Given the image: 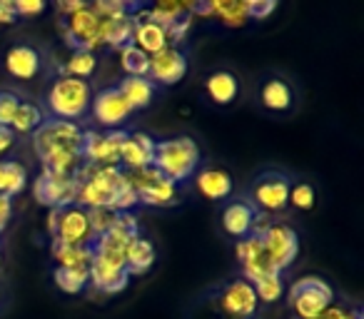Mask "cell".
<instances>
[{"mask_svg": "<svg viewBox=\"0 0 364 319\" xmlns=\"http://www.w3.org/2000/svg\"><path fill=\"white\" fill-rule=\"evenodd\" d=\"M77 180V198L75 205L85 210L92 207H110L115 212H132L140 205L137 193L125 180L122 168H95L82 163L75 173Z\"/></svg>", "mask_w": 364, "mask_h": 319, "instance_id": "6da1fadb", "label": "cell"}, {"mask_svg": "<svg viewBox=\"0 0 364 319\" xmlns=\"http://www.w3.org/2000/svg\"><path fill=\"white\" fill-rule=\"evenodd\" d=\"M82 127L80 122L46 120L33 132V147L43 170L75 175L82 165Z\"/></svg>", "mask_w": 364, "mask_h": 319, "instance_id": "7a4b0ae2", "label": "cell"}, {"mask_svg": "<svg viewBox=\"0 0 364 319\" xmlns=\"http://www.w3.org/2000/svg\"><path fill=\"white\" fill-rule=\"evenodd\" d=\"M203 163L200 145L188 135L172 137V140L155 142V155H152V168L165 180L182 185L185 180H193Z\"/></svg>", "mask_w": 364, "mask_h": 319, "instance_id": "3957f363", "label": "cell"}, {"mask_svg": "<svg viewBox=\"0 0 364 319\" xmlns=\"http://www.w3.org/2000/svg\"><path fill=\"white\" fill-rule=\"evenodd\" d=\"M90 102H92L90 82L68 75L58 77L46 97L48 112L53 115V120H68V122H77L80 117H85L90 112Z\"/></svg>", "mask_w": 364, "mask_h": 319, "instance_id": "277c9868", "label": "cell"}, {"mask_svg": "<svg viewBox=\"0 0 364 319\" xmlns=\"http://www.w3.org/2000/svg\"><path fill=\"white\" fill-rule=\"evenodd\" d=\"M287 304L294 312V319H319L324 309L334 304V289L327 279L307 274L287 289Z\"/></svg>", "mask_w": 364, "mask_h": 319, "instance_id": "5b68a950", "label": "cell"}, {"mask_svg": "<svg viewBox=\"0 0 364 319\" xmlns=\"http://www.w3.org/2000/svg\"><path fill=\"white\" fill-rule=\"evenodd\" d=\"M259 242L267 254V259L272 262V267L277 272H284L294 264L299 254V234L294 227L284 222H272L262 234H259Z\"/></svg>", "mask_w": 364, "mask_h": 319, "instance_id": "8992f818", "label": "cell"}, {"mask_svg": "<svg viewBox=\"0 0 364 319\" xmlns=\"http://www.w3.org/2000/svg\"><path fill=\"white\" fill-rule=\"evenodd\" d=\"M125 130H85L82 132V163L95 168H120V147Z\"/></svg>", "mask_w": 364, "mask_h": 319, "instance_id": "52a82bcc", "label": "cell"}, {"mask_svg": "<svg viewBox=\"0 0 364 319\" xmlns=\"http://www.w3.org/2000/svg\"><path fill=\"white\" fill-rule=\"evenodd\" d=\"M33 195L41 205L48 207H68V205H75L77 198V180L75 175H60L50 173V170H43L38 175V180L33 183Z\"/></svg>", "mask_w": 364, "mask_h": 319, "instance_id": "ba28073f", "label": "cell"}, {"mask_svg": "<svg viewBox=\"0 0 364 319\" xmlns=\"http://www.w3.org/2000/svg\"><path fill=\"white\" fill-rule=\"evenodd\" d=\"M218 307L225 319H255L259 309V299L247 279H232L218 294Z\"/></svg>", "mask_w": 364, "mask_h": 319, "instance_id": "9c48e42d", "label": "cell"}, {"mask_svg": "<svg viewBox=\"0 0 364 319\" xmlns=\"http://www.w3.org/2000/svg\"><path fill=\"white\" fill-rule=\"evenodd\" d=\"M130 284L125 272V257L117 254H92L90 262V287L102 294H120Z\"/></svg>", "mask_w": 364, "mask_h": 319, "instance_id": "30bf717a", "label": "cell"}, {"mask_svg": "<svg viewBox=\"0 0 364 319\" xmlns=\"http://www.w3.org/2000/svg\"><path fill=\"white\" fill-rule=\"evenodd\" d=\"M289 178L279 173H267L259 175L252 185V200L250 202L255 205L257 212H282L289 205Z\"/></svg>", "mask_w": 364, "mask_h": 319, "instance_id": "8fae6325", "label": "cell"}, {"mask_svg": "<svg viewBox=\"0 0 364 319\" xmlns=\"http://www.w3.org/2000/svg\"><path fill=\"white\" fill-rule=\"evenodd\" d=\"M130 102L122 97V92L112 87H102L100 92H92V102H90V115L105 130H117L127 117L132 115Z\"/></svg>", "mask_w": 364, "mask_h": 319, "instance_id": "7c38bea8", "label": "cell"}, {"mask_svg": "<svg viewBox=\"0 0 364 319\" xmlns=\"http://www.w3.org/2000/svg\"><path fill=\"white\" fill-rule=\"evenodd\" d=\"M53 239H58L63 244H92L95 234L90 229L87 210L80 207V205H68V207L58 210Z\"/></svg>", "mask_w": 364, "mask_h": 319, "instance_id": "4fadbf2b", "label": "cell"}, {"mask_svg": "<svg viewBox=\"0 0 364 319\" xmlns=\"http://www.w3.org/2000/svg\"><path fill=\"white\" fill-rule=\"evenodd\" d=\"M188 75V55L180 50V48H170L150 55V70H147V77H150L155 85H165L172 87Z\"/></svg>", "mask_w": 364, "mask_h": 319, "instance_id": "5bb4252c", "label": "cell"}, {"mask_svg": "<svg viewBox=\"0 0 364 319\" xmlns=\"http://www.w3.org/2000/svg\"><path fill=\"white\" fill-rule=\"evenodd\" d=\"M235 257L242 264V279H247L250 284L259 277H267V274H282V272H277V269L272 267V262L267 259L257 234H247L245 239H237V244H235Z\"/></svg>", "mask_w": 364, "mask_h": 319, "instance_id": "9a60e30c", "label": "cell"}, {"mask_svg": "<svg viewBox=\"0 0 364 319\" xmlns=\"http://www.w3.org/2000/svg\"><path fill=\"white\" fill-rule=\"evenodd\" d=\"M6 70L18 80H33L43 70V55L38 48L28 43H18L6 50Z\"/></svg>", "mask_w": 364, "mask_h": 319, "instance_id": "2e32d148", "label": "cell"}, {"mask_svg": "<svg viewBox=\"0 0 364 319\" xmlns=\"http://www.w3.org/2000/svg\"><path fill=\"white\" fill-rule=\"evenodd\" d=\"M155 155V140L145 132H127L120 147V168L122 170H142L152 165Z\"/></svg>", "mask_w": 364, "mask_h": 319, "instance_id": "e0dca14e", "label": "cell"}, {"mask_svg": "<svg viewBox=\"0 0 364 319\" xmlns=\"http://www.w3.org/2000/svg\"><path fill=\"white\" fill-rule=\"evenodd\" d=\"M193 180L198 193L215 202H223L235 193V180L225 168H200Z\"/></svg>", "mask_w": 364, "mask_h": 319, "instance_id": "ac0fdd59", "label": "cell"}, {"mask_svg": "<svg viewBox=\"0 0 364 319\" xmlns=\"http://www.w3.org/2000/svg\"><path fill=\"white\" fill-rule=\"evenodd\" d=\"M255 217H257V210L250 200H235L223 210V229L230 237L245 239L247 234H252Z\"/></svg>", "mask_w": 364, "mask_h": 319, "instance_id": "d6986e66", "label": "cell"}, {"mask_svg": "<svg viewBox=\"0 0 364 319\" xmlns=\"http://www.w3.org/2000/svg\"><path fill=\"white\" fill-rule=\"evenodd\" d=\"M155 259H157L155 244L147 237H142V234H137V237H132V242L125 249V272L130 277H142V274H147L155 267Z\"/></svg>", "mask_w": 364, "mask_h": 319, "instance_id": "ffe728a7", "label": "cell"}, {"mask_svg": "<svg viewBox=\"0 0 364 319\" xmlns=\"http://www.w3.org/2000/svg\"><path fill=\"white\" fill-rule=\"evenodd\" d=\"M132 28H135V23H132L130 13L120 18H100V26H97V45L115 48V50L130 45Z\"/></svg>", "mask_w": 364, "mask_h": 319, "instance_id": "44dd1931", "label": "cell"}, {"mask_svg": "<svg viewBox=\"0 0 364 319\" xmlns=\"http://www.w3.org/2000/svg\"><path fill=\"white\" fill-rule=\"evenodd\" d=\"M137 200H140V205H145V207H172V205L180 202V188L160 175V178L152 180L145 190L137 193Z\"/></svg>", "mask_w": 364, "mask_h": 319, "instance_id": "7402d4cb", "label": "cell"}, {"mask_svg": "<svg viewBox=\"0 0 364 319\" xmlns=\"http://www.w3.org/2000/svg\"><path fill=\"white\" fill-rule=\"evenodd\" d=\"M130 43L137 48V50L145 53V55H155V53H160V50H165V48H167L165 28H160L157 23H152V21L135 23Z\"/></svg>", "mask_w": 364, "mask_h": 319, "instance_id": "603a6c76", "label": "cell"}, {"mask_svg": "<svg viewBox=\"0 0 364 319\" xmlns=\"http://www.w3.org/2000/svg\"><path fill=\"white\" fill-rule=\"evenodd\" d=\"M53 259L58 262V267L65 269H80V267H90L92 262V244H63L58 239H53L50 244Z\"/></svg>", "mask_w": 364, "mask_h": 319, "instance_id": "cb8c5ba5", "label": "cell"}, {"mask_svg": "<svg viewBox=\"0 0 364 319\" xmlns=\"http://www.w3.org/2000/svg\"><path fill=\"white\" fill-rule=\"evenodd\" d=\"M115 87L122 92V97L130 102L132 110L147 107L152 100H155V92H157V85L150 80V77H125V80H120Z\"/></svg>", "mask_w": 364, "mask_h": 319, "instance_id": "d4e9b609", "label": "cell"}, {"mask_svg": "<svg viewBox=\"0 0 364 319\" xmlns=\"http://www.w3.org/2000/svg\"><path fill=\"white\" fill-rule=\"evenodd\" d=\"M205 90H208L210 100L215 105H230L235 102L240 92V82H237V75L230 70H218L205 80Z\"/></svg>", "mask_w": 364, "mask_h": 319, "instance_id": "484cf974", "label": "cell"}, {"mask_svg": "<svg viewBox=\"0 0 364 319\" xmlns=\"http://www.w3.org/2000/svg\"><path fill=\"white\" fill-rule=\"evenodd\" d=\"M259 100H262V105L267 107V110L287 112L294 102V92H292V87H289L287 80H282V77H272V80L264 82L262 90H259Z\"/></svg>", "mask_w": 364, "mask_h": 319, "instance_id": "4316f807", "label": "cell"}, {"mask_svg": "<svg viewBox=\"0 0 364 319\" xmlns=\"http://www.w3.org/2000/svg\"><path fill=\"white\" fill-rule=\"evenodd\" d=\"M28 188V170L18 160H0V195L18 198Z\"/></svg>", "mask_w": 364, "mask_h": 319, "instance_id": "83f0119b", "label": "cell"}, {"mask_svg": "<svg viewBox=\"0 0 364 319\" xmlns=\"http://www.w3.org/2000/svg\"><path fill=\"white\" fill-rule=\"evenodd\" d=\"M140 232H132L127 227H120L115 222V227L107 229L105 234L92 239V252L95 254H117V257H125L127 244L132 242V237H137Z\"/></svg>", "mask_w": 364, "mask_h": 319, "instance_id": "f1b7e54d", "label": "cell"}, {"mask_svg": "<svg viewBox=\"0 0 364 319\" xmlns=\"http://www.w3.org/2000/svg\"><path fill=\"white\" fill-rule=\"evenodd\" d=\"M213 16L228 28H242L250 21L247 0H213Z\"/></svg>", "mask_w": 364, "mask_h": 319, "instance_id": "f546056e", "label": "cell"}, {"mask_svg": "<svg viewBox=\"0 0 364 319\" xmlns=\"http://www.w3.org/2000/svg\"><path fill=\"white\" fill-rule=\"evenodd\" d=\"M53 279H55L58 289L65 294H82L90 287V267H80V269H65V267H55L53 269Z\"/></svg>", "mask_w": 364, "mask_h": 319, "instance_id": "4dcf8cb0", "label": "cell"}, {"mask_svg": "<svg viewBox=\"0 0 364 319\" xmlns=\"http://www.w3.org/2000/svg\"><path fill=\"white\" fill-rule=\"evenodd\" d=\"M43 122H46V117H43L41 107H38L36 102L23 100L16 112V117H13V122H11V132L13 135H33Z\"/></svg>", "mask_w": 364, "mask_h": 319, "instance_id": "1f68e13d", "label": "cell"}, {"mask_svg": "<svg viewBox=\"0 0 364 319\" xmlns=\"http://www.w3.org/2000/svg\"><path fill=\"white\" fill-rule=\"evenodd\" d=\"M97 70V55L87 50H73V55L68 58V63L63 65V75L77 77V80H87Z\"/></svg>", "mask_w": 364, "mask_h": 319, "instance_id": "d6a6232c", "label": "cell"}, {"mask_svg": "<svg viewBox=\"0 0 364 319\" xmlns=\"http://www.w3.org/2000/svg\"><path fill=\"white\" fill-rule=\"evenodd\" d=\"M188 16V3H170V0H160L155 6L147 8V21L157 23L160 28H170L180 18Z\"/></svg>", "mask_w": 364, "mask_h": 319, "instance_id": "836d02e7", "label": "cell"}, {"mask_svg": "<svg viewBox=\"0 0 364 319\" xmlns=\"http://www.w3.org/2000/svg\"><path fill=\"white\" fill-rule=\"evenodd\" d=\"M120 67L125 72V77H147L150 70V55H145L142 50H137L135 45H125L120 48Z\"/></svg>", "mask_w": 364, "mask_h": 319, "instance_id": "e575fe53", "label": "cell"}, {"mask_svg": "<svg viewBox=\"0 0 364 319\" xmlns=\"http://www.w3.org/2000/svg\"><path fill=\"white\" fill-rule=\"evenodd\" d=\"M252 289L257 294L259 304H274L277 299H282L284 294V282L282 274H267V277H259L252 282Z\"/></svg>", "mask_w": 364, "mask_h": 319, "instance_id": "d590c367", "label": "cell"}, {"mask_svg": "<svg viewBox=\"0 0 364 319\" xmlns=\"http://www.w3.org/2000/svg\"><path fill=\"white\" fill-rule=\"evenodd\" d=\"M314 202H317V193H314V188L309 183L289 185V205H292V207L307 212V210L314 207Z\"/></svg>", "mask_w": 364, "mask_h": 319, "instance_id": "8d00e7d4", "label": "cell"}, {"mask_svg": "<svg viewBox=\"0 0 364 319\" xmlns=\"http://www.w3.org/2000/svg\"><path fill=\"white\" fill-rule=\"evenodd\" d=\"M87 217H90V229L95 237H100V234H105L107 229L115 227L117 222V212L110 207H92L87 210Z\"/></svg>", "mask_w": 364, "mask_h": 319, "instance_id": "74e56055", "label": "cell"}, {"mask_svg": "<svg viewBox=\"0 0 364 319\" xmlns=\"http://www.w3.org/2000/svg\"><path fill=\"white\" fill-rule=\"evenodd\" d=\"M21 95L13 90H0V127H11L18 107H21Z\"/></svg>", "mask_w": 364, "mask_h": 319, "instance_id": "f35d334b", "label": "cell"}, {"mask_svg": "<svg viewBox=\"0 0 364 319\" xmlns=\"http://www.w3.org/2000/svg\"><path fill=\"white\" fill-rule=\"evenodd\" d=\"M90 11L95 13L97 18H120L130 13V6L115 3V0H97V3H90Z\"/></svg>", "mask_w": 364, "mask_h": 319, "instance_id": "ab89813d", "label": "cell"}, {"mask_svg": "<svg viewBox=\"0 0 364 319\" xmlns=\"http://www.w3.org/2000/svg\"><path fill=\"white\" fill-rule=\"evenodd\" d=\"M190 28H193V16H185L180 18L177 23H172L170 28H165V36H167V45L170 48H177L180 43H185V36L190 33Z\"/></svg>", "mask_w": 364, "mask_h": 319, "instance_id": "60d3db41", "label": "cell"}, {"mask_svg": "<svg viewBox=\"0 0 364 319\" xmlns=\"http://www.w3.org/2000/svg\"><path fill=\"white\" fill-rule=\"evenodd\" d=\"M274 8H277L274 0H247L250 21H264L269 13H274Z\"/></svg>", "mask_w": 364, "mask_h": 319, "instance_id": "b9f144b4", "label": "cell"}, {"mask_svg": "<svg viewBox=\"0 0 364 319\" xmlns=\"http://www.w3.org/2000/svg\"><path fill=\"white\" fill-rule=\"evenodd\" d=\"M319 319H362V312L354 307H342V304H329Z\"/></svg>", "mask_w": 364, "mask_h": 319, "instance_id": "7bdbcfd3", "label": "cell"}, {"mask_svg": "<svg viewBox=\"0 0 364 319\" xmlns=\"http://www.w3.org/2000/svg\"><path fill=\"white\" fill-rule=\"evenodd\" d=\"M41 13H46V3H41V0H18L16 3V16L18 18L41 16Z\"/></svg>", "mask_w": 364, "mask_h": 319, "instance_id": "ee69618b", "label": "cell"}, {"mask_svg": "<svg viewBox=\"0 0 364 319\" xmlns=\"http://www.w3.org/2000/svg\"><path fill=\"white\" fill-rule=\"evenodd\" d=\"M13 23H18L16 3L13 0H0V26H13Z\"/></svg>", "mask_w": 364, "mask_h": 319, "instance_id": "f6af8a7d", "label": "cell"}, {"mask_svg": "<svg viewBox=\"0 0 364 319\" xmlns=\"http://www.w3.org/2000/svg\"><path fill=\"white\" fill-rule=\"evenodd\" d=\"M11 220H13V200L0 195V234L6 232V227L11 225Z\"/></svg>", "mask_w": 364, "mask_h": 319, "instance_id": "bcb514c9", "label": "cell"}, {"mask_svg": "<svg viewBox=\"0 0 364 319\" xmlns=\"http://www.w3.org/2000/svg\"><path fill=\"white\" fill-rule=\"evenodd\" d=\"M13 145H16V135L11 132V127H0V157L11 152Z\"/></svg>", "mask_w": 364, "mask_h": 319, "instance_id": "7dc6e473", "label": "cell"}, {"mask_svg": "<svg viewBox=\"0 0 364 319\" xmlns=\"http://www.w3.org/2000/svg\"><path fill=\"white\" fill-rule=\"evenodd\" d=\"M82 6H85V3H77V0H75V3H65V0H60V3H55V11L60 13V16L68 18V16H73V13L80 11Z\"/></svg>", "mask_w": 364, "mask_h": 319, "instance_id": "c3c4849f", "label": "cell"}, {"mask_svg": "<svg viewBox=\"0 0 364 319\" xmlns=\"http://www.w3.org/2000/svg\"><path fill=\"white\" fill-rule=\"evenodd\" d=\"M0 264H3V239H0Z\"/></svg>", "mask_w": 364, "mask_h": 319, "instance_id": "681fc988", "label": "cell"}]
</instances>
